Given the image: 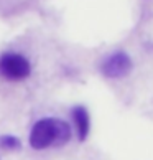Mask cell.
I'll list each match as a JSON object with an SVG mask.
<instances>
[{"label":"cell","mask_w":153,"mask_h":160,"mask_svg":"<svg viewBox=\"0 0 153 160\" xmlns=\"http://www.w3.org/2000/svg\"><path fill=\"white\" fill-rule=\"evenodd\" d=\"M101 71L105 78H110V79L125 78L132 71V60L125 51H115L102 61Z\"/></svg>","instance_id":"cell-3"},{"label":"cell","mask_w":153,"mask_h":160,"mask_svg":"<svg viewBox=\"0 0 153 160\" xmlns=\"http://www.w3.org/2000/svg\"><path fill=\"white\" fill-rule=\"evenodd\" d=\"M31 73L30 61L20 53H3L0 56V76L7 81H22Z\"/></svg>","instance_id":"cell-2"},{"label":"cell","mask_w":153,"mask_h":160,"mask_svg":"<svg viewBox=\"0 0 153 160\" xmlns=\"http://www.w3.org/2000/svg\"><path fill=\"white\" fill-rule=\"evenodd\" d=\"M74 126H76V132H78V139L81 142H84L87 139V135L91 132V117L89 112L84 106H74L71 111Z\"/></svg>","instance_id":"cell-4"},{"label":"cell","mask_w":153,"mask_h":160,"mask_svg":"<svg viewBox=\"0 0 153 160\" xmlns=\"http://www.w3.org/2000/svg\"><path fill=\"white\" fill-rule=\"evenodd\" d=\"M22 149V142L15 135H0V150L17 152Z\"/></svg>","instance_id":"cell-5"},{"label":"cell","mask_w":153,"mask_h":160,"mask_svg":"<svg viewBox=\"0 0 153 160\" xmlns=\"http://www.w3.org/2000/svg\"><path fill=\"white\" fill-rule=\"evenodd\" d=\"M71 139V127L63 119L45 117L33 126L30 132V145L35 150H45L50 147H61Z\"/></svg>","instance_id":"cell-1"}]
</instances>
